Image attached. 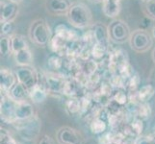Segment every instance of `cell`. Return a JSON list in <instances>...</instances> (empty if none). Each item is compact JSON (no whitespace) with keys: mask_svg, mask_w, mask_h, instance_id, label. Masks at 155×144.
Listing matches in <instances>:
<instances>
[{"mask_svg":"<svg viewBox=\"0 0 155 144\" xmlns=\"http://www.w3.org/2000/svg\"><path fill=\"white\" fill-rule=\"evenodd\" d=\"M67 45H68V41L55 34L52 36V38L48 43V46L50 48V50L52 51V53L59 54L61 56L65 55Z\"/></svg>","mask_w":155,"mask_h":144,"instance_id":"22","label":"cell"},{"mask_svg":"<svg viewBox=\"0 0 155 144\" xmlns=\"http://www.w3.org/2000/svg\"><path fill=\"white\" fill-rule=\"evenodd\" d=\"M109 54V48H107L103 45H101L97 42H94L92 46V50H91V57L97 62H102L104 58Z\"/></svg>","mask_w":155,"mask_h":144,"instance_id":"26","label":"cell"},{"mask_svg":"<svg viewBox=\"0 0 155 144\" xmlns=\"http://www.w3.org/2000/svg\"><path fill=\"white\" fill-rule=\"evenodd\" d=\"M117 1H120L121 2V0H117Z\"/></svg>","mask_w":155,"mask_h":144,"instance_id":"43","label":"cell"},{"mask_svg":"<svg viewBox=\"0 0 155 144\" xmlns=\"http://www.w3.org/2000/svg\"><path fill=\"white\" fill-rule=\"evenodd\" d=\"M17 102L10 98L7 94H1V104H0V113H1V119L8 123L13 124L15 121V111Z\"/></svg>","mask_w":155,"mask_h":144,"instance_id":"10","label":"cell"},{"mask_svg":"<svg viewBox=\"0 0 155 144\" xmlns=\"http://www.w3.org/2000/svg\"><path fill=\"white\" fill-rule=\"evenodd\" d=\"M48 95L49 92L47 91V89L41 82L29 90V99L33 104H42L44 102H45Z\"/></svg>","mask_w":155,"mask_h":144,"instance_id":"15","label":"cell"},{"mask_svg":"<svg viewBox=\"0 0 155 144\" xmlns=\"http://www.w3.org/2000/svg\"><path fill=\"white\" fill-rule=\"evenodd\" d=\"M142 1H143V3H147V2H148V1H151V0H142Z\"/></svg>","mask_w":155,"mask_h":144,"instance_id":"42","label":"cell"},{"mask_svg":"<svg viewBox=\"0 0 155 144\" xmlns=\"http://www.w3.org/2000/svg\"><path fill=\"white\" fill-rule=\"evenodd\" d=\"M150 34H151V36H152L153 40H155V25L151 28V30H150Z\"/></svg>","mask_w":155,"mask_h":144,"instance_id":"37","label":"cell"},{"mask_svg":"<svg viewBox=\"0 0 155 144\" xmlns=\"http://www.w3.org/2000/svg\"><path fill=\"white\" fill-rule=\"evenodd\" d=\"M13 125L18 131V136L26 141H32L40 136L41 123L38 115H35L29 120L15 121Z\"/></svg>","mask_w":155,"mask_h":144,"instance_id":"3","label":"cell"},{"mask_svg":"<svg viewBox=\"0 0 155 144\" xmlns=\"http://www.w3.org/2000/svg\"><path fill=\"white\" fill-rule=\"evenodd\" d=\"M69 0H45V9L53 17H67L71 6Z\"/></svg>","mask_w":155,"mask_h":144,"instance_id":"9","label":"cell"},{"mask_svg":"<svg viewBox=\"0 0 155 144\" xmlns=\"http://www.w3.org/2000/svg\"><path fill=\"white\" fill-rule=\"evenodd\" d=\"M47 66L50 68L53 72H57L64 68V59L63 56L55 54H51L47 59Z\"/></svg>","mask_w":155,"mask_h":144,"instance_id":"27","label":"cell"},{"mask_svg":"<svg viewBox=\"0 0 155 144\" xmlns=\"http://www.w3.org/2000/svg\"><path fill=\"white\" fill-rule=\"evenodd\" d=\"M65 109L71 115L81 114L82 104L79 97H68L65 102Z\"/></svg>","mask_w":155,"mask_h":144,"instance_id":"23","label":"cell"},{"mask_svg":"<svg viewBox=\"0 0 155 144\" xmlns=\"http://www.w3.org/2000/svg\"><path fill=\"white\" fill-rule=\"evenodd\" d=\"M140 83H141L140 77H139L137 73H134L130 78H128L126 80L125 89L127 90V92L137 91L139 88H140Z\"/></svg>","mask_w":155,"mask_h":144,"instance_id":"30","label":"cell"},{"mask_svg":"<svg viewBox=\"0 0 155 144\" xmlns=\"http://www.w3.org/2000/svg\"><path fill=\"white\" fill-rule=\"evenodd\" d=\"M108 31L111 41L116 43H124L129 41L132 31L125 21L116 18L113 19L108 25Z\"/></svg>","mask_w":155,"mask_h":144,"instance_id":"5","label":"cell"},{"mask_svg":"<svg viewBox=\"0 0 155 144\" xmlns=\"http://www.w3.org/2000/svg\"><path fill=\"white\" fill-rule=\"evenodd\" d=\"M10 98H12L17 103L23 102L29 99V90L26 88L22 84L17 82L14 87L10 89V91L7 93Z\"/></svg>","mask_w":155,"mask_h":144,"instance_id":"17","label":"cell"},{"mask_svg":"<svg viewBox=\"0 0 155 144\" xmlns=\"http://www.w3.org/2000/svg\"><path fill=\"white\" fill-rule=\"evenodd\" d=\"M91 29L93 30L95 42L109 48L111 40L109 36L108 25H105L104 23L101 22H94Z\"/></svg>","mask_w":155,"mask_h":144,"instance_id":"12","label":"cell"},{"mask_svg":"<svg viewBox=\"0 0 155 144\" xmlns=\"http://www.w3.org/2000/svg\"><path fill=\"white\" fill-rule=\"evenodd\" d=\"M0 54H1L2 57H7L10 54H13L10 37L1 36V40H0Z\"/></svg>","mask_w":155,"mask_h":144,"instance_id":"31","label":"cell"},{"mask_svg":"<svg viewBox=\"0 0 155 144\" xmlns=\"http://www.w3.org/2000/svg\"><path fill=\"white\" fill-rule=\"evenodd\" d=\"M9 1H12V2H14V3H15V4H20L21 3V1H22V0H9Z\"/></svg>","mask_w":155,"mask_h":144,"instance_id":"39","label":"cell"},{"mask_svg":"<svg viewBox=\"0 0 155 144\" xmlns=\"http://www.w3.org/2000/svg\"><path fill=\"white\" fill-rule=\"evenodd\" d=\"M143 13L146 15L152 20H155V0H151L145 3L143 6Z\"/></svg>","mask_w":155,"mask_h":144,"instance_id":"33","label":"cell"},{"mask_svg":"<svg viewBox=\"0 0 155 144\" xmlns=\"http://www.w3.org/2000/svg\"><path fill=\"white\" fill-rule=\"evenodd\" d=\"M112 101H114L117 105L124 107L129 102L128 92L124 88H115L113 95H112Z\"/></svg>","mask_w":155,"mask_h":144,"instance_id":"28","label":"cell"},{"mask_svg":"<svg viewBox=\"0 0 155 144\" xmlns=\"http://www.w3.org/2000/svg\"><path fill=\"white\" fill-rule=\"evenodd\" d=\"M18 82L15 71H12L7 67H1L0 70V88L1 94H7L14 85Z\"/></svg>","mask_w":155,"mask_h":144,"instance_id":"13","label":"cell"},{"mask_svg":"<svg viewBox=\"0 0 155 144\" xmlns=\"http://www.w3.org/2000/svg\"><path fill=\"white\" fill-rule=\"evenodd\" d=\"M98 69H99V62L94 60V59L81 61V62H80V70L86 76H90L92 74L97 72Z\"/></svg>","mask_w":155,"mask_h":144,"instance_id":"25","label":"cell"},{"mask_svg":"<svg viewBox=\"0 0 155 144\" xmlns=\"http://www.w3.org/2000/svg\"><path fill=\"white\" fill-rule=\"evenodd\" d=\"M152 114V109L150 105L148 103H139L137 106V109H136V117L138 118H141L143 121L147 120L149 117L151 116Z\"/></svg>","mask_w":155,"mask_h":144,"instance_id":"29","label":"cell"},{"mask_svg":"<svg viewBox=\"0 0 155 144\" xmlns=\"http://www.w3.org/2000/svg\"><path fill=\"white\" fill-rule=\"evenodd\" d=\"M0 144H18L14 138L12 137L6 130L1 129V140H0Z\"/></svg>","mask_w":155,"mask_h":144,"instance_id":"35","label":"cell"},{"mask_svg":"<svg viewBox=\"0 0 155 144\" xmlns=\"http://www.w3.org/2000/svg\"><path fill=\"white\" fill-rule=\"evenodd\" d=\"M68 21L77 29L91 28L94 24L93 13L87 4L83 2L72 3L67 14Z\"/></svg>","mask_w":155,"mask_h":144,"instance_id":"1","label":"cell"},{"mask_svg":"<svg viewBox=\"0 0 155 144\" xmlns=\"http://www.w3.org/2000/svg\"><path fill=\"white\" fill-rule=\"evenodd\" d=\"M28 36L30 40L39 47L48 45L52 38L49 25L42 18H38L32 21L28 30Z\"/></svg>","mask_w":155,"mask_h":144,"instance_id":"2","label":"cell"},{"mask_svg":"<svg viewBox=\"0 0 155 144\" xmlns=\"http://www.w3.org/2000/svg\"><path fill=\"white\" fill-rule=\"evenodd\" d=\"M151 58H152V61H153V62L155 63V47H154V49L152 50V54H151Z\"/></svg>","mask_w":155,"mask_h":144,"instance_id":"38","label":"cell"},{"mask_svg":"<svg viewBox=\"0 0 155 144\" xmlns=\"http://www.w3.org/2000/svg\"><path fill=\"white\" fill-rule=\"evenodd\" d=\"M121 11L120 1L117 0H103L102 1V12L107 18L116 19L120 15Z\"/></svg>","mask_w":155,"mask_h":144,"instance_id":"16","label":"cell"},{"mask_svg":"<svg viewBox=\"0 0 155 144\" xmlns=\"http://www.w3.org/2000/svg\"><path fill=\"white\" fill-rule=\"evenodd\" d=\"M14 59L18 66H30L33 63V54L30 48L17 52L14 54Z\"/></svg>","mask_w":155,"mask_h":144,"instance_id":"21","label":"cell"},{"mask_svg":"<svg viewBox=\"0 0 155 144\" xmlns=\"http://www.w3.org/2000/svg\"><path fill=\"white\" fill-rule=\"evenodd\" d=\"M36 115L35 109L33 103L29 102L28 100L23 101V102H19L17 104L15 111V121H25L29 120L32 117Z\"/></svg>","mask_w":155,"mask_h":144,"instance_id":"11","label":"cell"},{"mask_svg":"<svg viewBox=\"0 0 155 144\" xmlns=\"http://www.w3.org/2000/svg\"><path fill=\"white\" fill-rule=\"evenodd\" d=\"M155 95V88L148 84L139 88L136 91V97L139 103H148Z\"/></svg>","mask_w":155,"mask_h":144,"instance_id":"20","label":"cell"},{"mask_svg":"<svg viewBox=\"0 0 155 144\" xmlns=\"http://www.w3.org/2000/svg\"><path fill=\"white\" fill-rule=\"evenodd\" d=\"M109 124L107 119H104L102 117L97 116L94 117V118L91 119L90 121V131L92 134L100 136L107 132Z\"/></svg>","mask_w":155,"mask_h":144,"instance_id":"19","label":"cell"},{"mask_svg":"<svg viewBox=\"0 0 155 144\" xmlns=\"http://www.w3.org/2000/svg\"><path fill=\"white\" fill-rule=\"evenodd\" d=\"M152 131H153V136H155V125L153 126V129H152Z\"/></svg>","mask_w":155,"mask_h":144,"instance_id":"40","label":"cell"},{"mask_svg":"<svg viewBox=\"0 0 155 144\" xmlns=\"http://www.w3.org/2000/svg\"><path fill=\"white\" fill-rule=\"evenodd\" d=\"M54 34L61 37L62 39L66 40L67 41H72V40H77L81 37L78 35V33L71 28H68L65 24H58L54 28Z\"/></svg>","mask_w":155,"mask_h":144,"instance_id":"18","label":"cell"},{"mask_svg":"<svg viewBox=\"0 0 155 144\" xmlns=\"http://www.w3.org/2000/svg\"><path fill=\"white\" fill-rule=\"evenodd\" d=\"M56 139L59 144H84V136L78 130L69 126L61 127L57 131Z\"/></svg>","mask_w":155,"mask_h":144,"instance_id":"8","label":"cell"},{"mask_svg":"<svg viewBox=\"0 0 155 144\" xmlns=\"http://www.w3.org/2000/svg\"><path fill=\"white\" fill-rule=\"evenodd\" d=\"M18 82L21 83L28 90L32 89L41 81V74L36 69L30 66H18L15 70Z\"/></svg>","mask_w":155,"mask_h":144,"instance_id":"7","label":"cell"},{"mask_svg":"<svg viewBox=\"0 0 155 144\" xmlns=\"http://www.w3.org/2000/svg\"><path fill=\"white\" fill-rule=\"evenodd\" d=\"M18 14V4H15L12 1H2L1 11H0V21L15 20Z\"/></svg>","mask_w":155,"mask_h":144,"instance_id":"14","label":"cell"},{"mask_svg":"<svg viewBox=\"0 0 155 144\" xmlns=\"http://www.w3.org/2000/svg\"><path fill=\"white\" fill-rule=\"evenodd\" d=\"M67 77L57 72H45L41 77V83L47 89L49 94H64Z\"/></svg>","mask_w":155,"mask_h":144,"instance_id":"6","label":"cell"},{"mask_svg":"<svg viewBox=\"0 0 155 144\" xmlns=\"http://www.w3.org/2000/svg\"><path fill=\"white\" fill-rule=\"evenodd\" d=\"M92 1H95V2H102L103 0H92Z\"/></svg>","mask_w":155,"mask_h":144,"instance_id":"41","label":"cell"},{"mask_svg":"<svg viewBox=\"0 0 155 144\" xmlns=\"http://www.w3.org/2000/svg\"><path fill=\"white\" fill-rule=\"evenodd\" d=\"M135 144H155V136H140L135 138Z\"/></svg>","mask_w":155,"mask_h":144,"instance_id":"34","label":"cell"},{"mask_svg":"<svg viewBox=\"0 0 155 144\" xmlns=\"http://www.w3.org/2000/svg\"><path fill=\"white\" fill-rule=\"evenodd\" d=\"M15 20L11 21H5V22H1V36H6V37H12L15 35Z\"/></svg>","mask_w":155,"mask_h":144,"instance_id":"32","label":"cell"},{"mask_svg":"<svg viewBox=\"0 0 155 144\" xmlns=\"http://www.w3.org/2000/svg\"><path fill=\"white\" fill-rule=\"evenodd\" d=\"M38 144H55V143H54V140H53L49 136L44 135L39 139Z\"/></svg>","mask_w":155,"mask_h":144,"instance_id":"36","label":"cell"},{"mask_svg":"<svg viewBox=\"0 0 155 144\" xmlns=\"http://www.w3.org/2000/svg\"><path fill=\"white\" fill-rule=\"evenodd\" d=\"M10 38H11V46H12L13 55L18 51L29 48L28 42L26 40L24 36L19 35V34H15L12 37H10Z\"/></svg>","mask_w":155,"mask_h":144,"instance_id":"24","label":"cell"},{"mask_svg":"<svg viewBox=\"0 0 155 144\" xmlns=\"http://www.w3.org/2000/svg\"><path fill=\"white\" fill-rule=\"evenodd\" d=\"M129 45L133 51L137 53H147L153 45V38L150 33L143 29H137L132 31L130 39H129Z\"/></svg>","mask_w":155,"mask_h":144,"instance_id":"4","label":"cell"}]
</instances>
